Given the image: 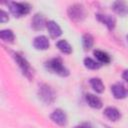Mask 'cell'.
<instances>
[{
    "label": "cell",
    "mask_w": 128,
    "mask_h": 128,
    "mask_svg": "<svg viewBox=\"0 0 128 128\" xmlns=\"http://www.w3.org/2000/svg\"><path fill=\"white\" fill-rule=\"evenodd\" d=\"M45 68L48 71H50L51 73H54L60 77H67L70 74L69 69L64 65V63L60 57H54V58H51L48 61H46Z\"/></svg>",
    "instance_id": "cell-1"
},
{
    "label": "cell",
    "mask_w": 128,
    "mask_h": 128,
    "mask_svg": "<svg viewBox=\"0 0 128 128\" xmlns=\"http://www.w3.org/2000/svg\"><path fill=\"white\" fill-rule=\"evenodd\" d=\"M37 94H38L39 99L46 105H51L56 100V93L54 89L50 85L45 84V83H42L39 85Z\"/></svg>",
    "instance_id": "cell-2"
},
{
    "label": "cell",
    "mask_w": 128,
    "mask_h": 128,
    "mask_svg": "<svg viewBox=\"0 0 128 128\" xmlns=\"http://www.w3.org/2000/svg\"><path fill=\"white\" fill-rule=\"evenodd\" d=\"M11 55L14 59V61L16 62V64L18 65V67L20 68L22 74L27 77L28 79H32L33 78V69L30 65V63L27 61V59L22 56L19 52H15V51H11Z\"/></svg>",
    "instance_id": "cell-3"
},
{
    "label": "cell",
    "mask_w": 128,
    "mask_h": 128,
    "mask_svg": "<svg viewBox=\"0 0 128 128\" xmlns=\"http://www.w3.org/2000/svg\"><path fill=\"white\" fill-rule=\"evenodd\" d=\"M7 5L10 13L15 18L24 17L31 11V6L27 2H8Z\"/></svg>",
    "instance_id": "cell-4"
},
{
    "label": "cell",
    "mask_w": 128,
    "mask_h": 128,
    "mask_svg": "<svg viewBox=\"0 0 128 128\" xmlns=\"http://www.w3.org/2000/svg\"><path fill=\"white\" fill-rule=\"evenodd\" d=\"M67 15L70 20L79 23L86 18V9L81 3H74L67 9Z\"/></svg>",
    "instance_id": "cell-5"
},
{
    "label": "cell",
    "mask_w": 128,
    "mask_h": 128,
    "mask_svg": "<svg viewBox=\"0 0 128 128\" xmlns=\"http://www.w3.org/2000/svg\"><path fill=\"white\" fill-rule=\"evenodd\" d=\"M49 118L50 120L55 123L56 125L60 126V127H65L68 123V117H67V114L66 112L61 109V108H56L54 109L51 114L49 115Z\"/></svg>",
    "instance_id": "cell-6"
},
{
    "label": "cell",
    "mask_w": 128,
    "mask_h": 128,
    "mask_svg": "<svg viewBox=\"0 0 128 128\" xmlns=\"http://www.w3.org/2000/svg\"><path fill=\"white\" fill-rule=\"evenodd\" d=\"M95 18L102 23L109 31H113L116 27V18L111 14H105V13H97L95 14Z\"/></svg>",
    "instance_id": "cell-7"
},
{
    "label": "cell",
    "mask_w": 128,
    "mask_h": 128,
    "mask_svg": "<svg viewBox=\"0 0 128 128\" xmlns=\"http://www.w3.org/2000/svg\"><path fill=\"white\" fill-rule=\"evenodd\" d=\"M47 21L48 20H46L45 16L42 13H35L31 19V28L35 31H42L46 28Z\"/></svg>",
    "instance_id": "cell-8"
},
{
    "label": "cell",
    "mask_w": 128,
    "mask_h": 128,
    "mask_svg": "<svg viewBox=\"0 0 128 128\" xmlns=\"http://www.w3.org/2000/svg\"><path fill=\"white\" fill-rule=\"evenodd\" d=\"M32 45H33V47L36 50L45 51V50L49 49V47H50V41H49V38L47 36H45V35H38V36H36L33 39Z\"/></svg>",
    "instance_id": "cell-9"
},
{
    "label": "cell",
    "mask_w": 128,
    "mask_h": 128,
    "mask_svg": "<svg viewBox=\"0 0 128 128\" xmlns=\"http://www.w3.org/2000/svg\"><path fill=\"white\" fill-rule=\"evenodd\" d=\"M46 29L48 31L49 36L52 39H57L62 35V29L60 27V25L54 21V20H48L47 24H46Z\"/></svg>",
    "instance_id": "cell-10"
},
{
    "label": "cell",
    "mask_w": 128,
    "mask_h": 128,
    "mask_svg": "<svg viewBox=\"0 0 128 128\" xmlns=\"http://www.w3.org/2000/svg\"><path fill=\"white\" fill-rule=\"evenodd\" d=\"M110 90H111L112 96H113L115 99H117V100L125 99V98L127 97V95H128L127 89H126L125 86L122 85L121 83H115V84L111 85Z\"/></svg>",
    "instance_id": "cell-11"
},
{
    "label": "cell",
    "mask_w": 128,
    "mask_h": 128,
    "mask_svg": "<svg viewBox=\"0 0 128 128\" xmlns=\"http://www.w3.org/2000/svg\"><path fill=\"white\" fill-rule=\"evenodd\" d=\"M85 101L88 104L89 107H91L92 109H96L99 110L103 107V101L101 100V98L99 96H97L96 94H92V93H86L85 94Z\"/></svg>",
    "instance_id": "cell-12"
},
{
    "label": "cell",
    "mask_w": 128,
    "mask_h": 128,
    "mask_svg": "<svg viewBox=\"0 0 128 128\" xmlns=\"http://www.w3.org/2000/svg\"><path fill=\"white\" fill-rule=\"evenodd\" d=\"M103 115L111 122H117L121 118L120 111L114 106H107L103 110Z\"/></svg>",
    "instance_id": "cell-13"
},
{
    "label": "cell",
    "mask_w": 128,
    "mask_h": 128,
    "mask_svg": "<svg viewBox=\"0 0 128 128\" xmlns=\"http://www.w3.org/2000/svg\"><path fill=\"white\" fill-rule=\"evenodd\" d=\"M111 7L114 13H116L121 17H124L128 14V4L124 1H114Z\"/></svg>",
    "instance_id": "cell-14"
},
{
    "label": "cell",
    "mask_w": 128,
    "mask_h": 128,
    "mask_svg": "<svg viewBox=\"0 0 128 128\" xmlns=\"http://www.w3.org/2000/svg\"><path fill=\"white\" fill-rule=\"evenodd\" d=\"M93 56L95 57V59L101 64V65H107L111 62V57L110 55L103 51V50H100V49H95L93 50Z\"/></svg>",
    "instance_id": "cell-15"
},
{
    "label": "cell",
    "mask_w": 128,
    "mask_h": 128,
    "mask_svg": "<svg viewBox=\"0 0 128 128\" xmlns=\"http://www.w3.org/2000/svg\"><path fill=\"white\" fill-rule=\"evenodd\" d=\"M89 84H90L91 88L93 89V91L96 92L97 94H101L105 90V85H104L102 79L99 78V77H92V78H90L89 79Z\"/></svg>",
    "instance_id": "cell-16"
},
{
    "label": "cell",
    "mask_w": 128,
    "mask_h": 128,
    "mask_svg": "<svg viewBox=\"0 0 128 128\" xmlns=\"http://www.w3.org/2000/svg\"><path fill=\"white\" fill-rule=\"evenodd\" d=\"M55 46H56V48H57L62 54L70 55V54L73 52L72 46L70 45V43H69L66 39H60V40H58V41L55 43Z\"/></svg>",
    "instance_id": "cell-17"
},
{
    "label": "cell",
    "mask_w": 128,
    "mask_h": 128,
    "mask_svg": "<svg viewBox=\"0 0 128 128\" xmlns=\"http://www.w3.org/2000/svg\"><path fill=\"white\" fill-rule=\"evenodd\" d=\"M0 39L8 44H12L15 41V34L11 29H2L0 30Z\"/></svg>",
    "instance_id": "cell-18"
},
{
    "label": "cell",
    "mask_w": 128,
    "mask_h": 128,
    "mask_svg": "<svg viewBox=\"0 0 128 128\" xmlns=\"http://www.w3.org/2000/svg\"><path fill=\"white\" fill-rule=\"evenodd\" d=\"M82 42V47L85 51H89L90 49L93 48L94 46V37L90 33H84L81 38Z\"/></svg>",
    "instance_id": "cell-19"
},
{
    "label": "cell",
    "mask_w": 128,
    "mask_h": 128,
    "mask_svg": "<svg viewBox=\"0 0 128 128\" xmlns=\"http://www.w3.org/2000/svg\"><path fill=\"white\" fill-rule=\"evenodd\" d=\"M83 65L86 69L89 70H98L102 66L96 59H93L91 57H85L83 59Z\"/></svg>",
    "instance_id": "cell-20"
},
{
    "label": "cell",
    "mask_w": 128,
    "mask_h": 128,
    "mask_svg": "<svg viewBox=\"0 0 128 128\" xmlns=\"http://www.w3.org/2000/svg\"><path fill=\"white\" fill-rule=\"evenodd\" d=\"M8 21H9V14H8V12H6L3 9H1L0 10V23L4 24V23H6Z\"/></svg>",
    "instance_id": "cell-21"
},
{
    "label": "cell",
    "mask_w": 128,
    "mask_h": 128,
    "mask_svg": "<svg viewBox=\"0 0 128 128\" xmlns=\"http://www.w3.org/2000/svg\"><path fill=\"white\" fill-rule=\"evenodd\" d=\"M122 79L125 80L127 83H128V69H125L123 72H122V75H121Z\"/></svg>",
    "instance_id": "cell-22"
},
{
    "label": "cell",
    "mask_w": 128,
    "mask_h": 128,
    "mask_svg": "<svg viewBox=\"0 0 128 128\" xmlns=\"http://www.w3.org/2000/svg\"><path fill=\"white\" fill-rule=\"evenodd\" d=\"M73 128H92V127L90 125H88V124H79V125L74 126Z\"/></svg>",
    "instance_id": "cell-23"
},
{
    "label": "cell",
    "mask_w": 128,
    "mask_h": 128,
    "mask_svg": "<svg viewBox=\"0 0 128 128\" xmlns=\"http://www.w3.org/2000/svg\"><path fill=\"white\" fill-rule=\"evenodd\" d=\"M126 40H127V42H128V34L126 35Z\"/></svg>",
    "instance_id": "cell-24"
}]
</instances>
